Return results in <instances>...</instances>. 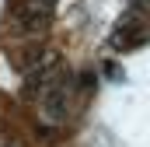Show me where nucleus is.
<instances>
[{
	"mask_svg": "<svg viewBox=\"0 0 150 147\" xmlns=\"http://www.w3.org/2000/svg\"><path fill=\"white\" fill-rule=\"evenodd\" d=\"M42 112H45L49 123H63V116H67V88H63V84H52V88L45 91Z\"/></svg>",
	"mask_w": 150,
	"mask_h": 147,
	"instance_id": "obj_1",
	"label": "nucleus"
}]
</instances>
